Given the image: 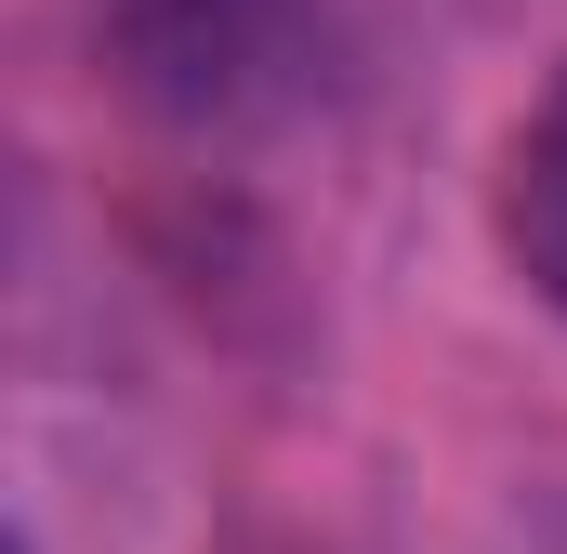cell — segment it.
<instances>
[{"mask_svg":"<svg viewBox=\"0 0 567 554\" xmlns=\"http://www.w3.org/2000/svg\"><path fill=\"white\" fill-rule=\"evenodd\" d=\"M238 13H251V0H93V27L133 53L145 80H158V66H198V53H225V40H238Z\"/></svg>","mask_w":567,"mask_h":554,"instance_id":"2","label":"cell"},{"mask_svg":"<svg viewBox=\"0 0 567 554\" xmlns=\"http://www.w3.org/2000/svg\"><path fill=\"white\" fill-rule=\"evenodd\" d=\"M488 238H502V265L528 277V304H555V317H567V66H555V93L502 133Z\"/></svg>","mask_w":567,"mask_h":554,"instance_id":"1","label":"cell"}]
</instances>
